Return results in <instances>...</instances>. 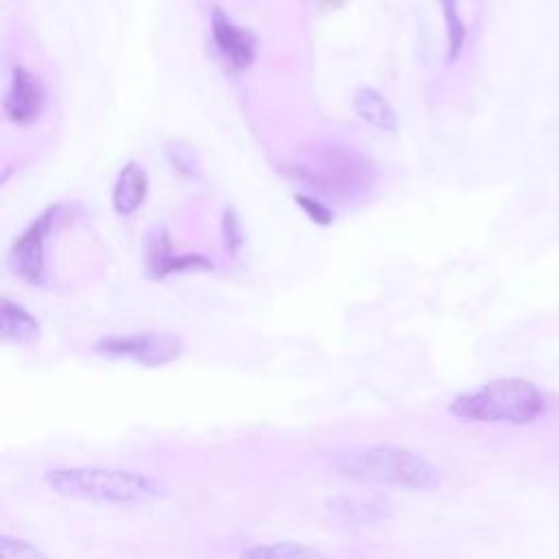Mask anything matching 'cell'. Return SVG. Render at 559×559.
Returning a JSON list of instances; mask_svg holds the SVG:
<instances>
[{
    "mask_svg": "<svg viewBox=\"0 0 559 559\" xmlns=\"http://www.w3.org/2000/svg\"><path fill=\"white\" fill-rule=\"evenodd\" d=\"M148 192V175L138 162H127L116 177L111 190V205L120 216H131L138 212Z\"/></svg>",
    "mask_w": 559,
    "mask_h": 559,
    "instance_id": "obj_10",
    "label": "cell"
},
{
    "mask_svg": "<svg viewBox=\"0 0 559 559\" xmlns=\"http://www.w3.org/2000/svg\"><path fill=\"white\" fill-rule=\"evenodd\" d=\"M46 103V90L37 74L24 66H13L4 90V114L13 124L26 127L39 120Z\"/></svg>",
    "mask_w": 559,
    "mask_h": 559,
    "instance_id": "obj_7",
    "label": "cell"
},
{
    "mask_svg": "<svg viewBox=\"0 0 559 559\" xmlns=\"http://www.w3.org/2000/svg\"><path fill=\"white\" fill-rule=\"evenodd\" d=\"M96 352L114 358H129L146 367H162L183 354V341L170 332H140L127 336H105Z\"/></svg>",
    "mask_w": 559,
    "mask_h": 559,
    "instance_id": "obj_5",
    "label": "cell"
},
{
    "mask_svg": "<svg viewBox=\"0 0 559 559\" xmlns=\"http://www.w3.org/2000/svg\"><path fill=\"white\" fill-rule=\"evenodd\" d=\"M212 39L231 70H247L255 61V37L234 24L218 7L212 13Z\"/></svg>",
    "mask_w": 559,
    "mask_h": 559,
    "instance_id": "obj_9",
    "label": "cell"
},
{
    "mask_svg": "<svg viewBox=\"0 0 559 559\" xmlns=\"http://www.w3.org/2000/svg\"><path fill=\"white\" fill-rule=\"evenodd\" d=\"M223 234H225V245L231 253H236V249L240 247L242 238H240V225H238V218L234 214V210H225V216H223Z\"/></svg>",
    "mask_w": 559,
    "mask_h": 559,
    "instance_id": "obj_19",
    "label": "cell"
},
{
    "mask_svg": "<svg viewBox=\"0 0 559 559\" xmlns=\"http://www.w3.org/2000/svg\"><path fill=\"white\" fill-rule=\"evenodd\" d=\"M295 201L297 205L308 214V218L312 223H319V225H330L334 221V212L323 203V201H317L308 194H295Z\"/></svg>",
    "mask_w": 559,
    "mask_h": 559,
    "instance_id": "obj_18",
    "label": "cell"
},
{
    "mask_svg": "<svg viewBox=\"0 0 559 559\" xmlns=\"http://www.w3.org/2000/svg\"><path fill=\"white\" fill-rule=\"evenodd\" d=\"M166 157H168L170 166L188 179H197L203 170V162H201L199 153L188 142H181V140L168 142L166 144Z\"/></svg>",
    "mask_w": 559,
    "mask_h": 559,
    "instance_id": "obj_15",
    "label": "cell"
},
{
    "mask_svg": "<svg viewBox=\"0 0 559 559\" xmlns=\"http://www.w3.org/2000/svg\"><path fill=\"white\" fill-rule=\"evenodd\" d=\"M0 555L2 559H50L39 548L24 539H15L9 535H2L0 539Z\"/></svg>",
    "mask_w": 559,
    "mask_h": 559,
    "instance_id": "obj_17",
    "label": "cell"
},
{
    "mask_svg": "<svg viewBox=\"0 0 559 559\" xmlns=\"http://www.w3.org/2000/svg\"><path fill=\"white\" fill-rule=\"evenodd\" d=\"M61 212V205L48 207L44 214H39L11 245L9 249V269L22 277L24 282L39 284L44 277V242L46 236L57 221Z\"/></svg>",
    "mask_w": 559,
    "mask_h": 559,
    "instance_id": "obj_6",
    "label": "cell"
},
{
    "mask_svg": "<svg viewBox=\"0 0 559 559\" xmlns=\"http://www.w3.org/2000/svg\"><path fill=\"white\" fill-rule=\"evenodd\" d=\"M240 559H328L317 548L297 544V542H277L266 546H253L242 552Z\"/></svg>",
    "mask_w": 559,
    "mask_h": 559,
    "instance_id": "obj_13",
    "label": "cell"
},
{
    "mask_svg": "<svg viewBox=\"0 0 559 559\" xmlns=\"http://www.w3.org/2000/svg\"><path fill=\"white\" fill-rule=\"evenodd\" d=\"M439 4L443 11V22H445V33H448V59L456 61L463 50L467 28L459 13V0H439Z\"/></svg>",
    "mask_w": 559,
    "mask_h": 559,
    "instance_id": "obj_14",
    "label": "cell"
},
{
    "mask_svg": "<svg viewBox=\"0 0 559 559\" xmlns=\"http://www.w3.org/2000/svg\"><path fill=\"white\" fill-rule=\"evenodd\" d=\"M336 474L362 483L395 485L406 489L430 491L437 489L441 478L437 467L417 452L393 445L356 448L338 454L332 463Z\"/></svg>",
    "mask_w": 559,
    "mask_h": 559,
    "instance_id": "obj_3",
    "label": "cell"
},
{
    "mask_svg": "<svg viewBox=\"0 0 559 559\" xmlns=\"http://www.w3.org/2000/svg\"><path fill=\"white\" fill-rule=\"evenodd\" d=\"M48 487L68 498L114 502V504H146L166 496V485L144 474L107 467H52L46 469Z\"/></svg>",
    "mask_w": 559,
    "mask_h": 559,
    "instance_id": "obj_2",
    "label": "cell"
},
{
    "mask_svg": "<svg viewBox=\"0 0 559 559\" xmlns=\"http://www.w3.org/2000/svg\"><path fill=\"white\" fill-rule=\"evenodd\" d=\"M0 334L7 343L31 345L39 338L41 328H39V321L24 306L11 301L9 297H2Z\"/></svg>",
    "mask_w": 559,
    "mask_h": 559,
    "instance_id": "obj_11",
    "label": "cell"
},
{
    "mask_svg": "<svg viewBox=\"0 0 559 559\" xmlns=\"http://www.w3.org/2000/svg\"><path fill=\"white\" fill-rule=\"evenodd\" d=\"M347 0H323V4L325 7H330V9H338V7H343Z\"/></svg>",
    "mask_w": 559,
    "mask_h": 559,
    "instance_id": "obj_20",
    "label": "cell"
},
{
    "mask_svg": "<svg viewBox=\"0 0 559 559\" xmlns=\"http://www.w3.org/2000/svg\"><path fill=\"white\" fill-rule=\"evenodd\" d=\"M284 173L310 190L341 203L369 194L378 179L371 157L338 142H321L310 146L297 162L286 164Z\"/></svg>",
    "mask_w": 559,
    "mask_h": 559,
    "instance_id": "obj_1",
    "label": "cell"
},
{
    "mask_svg": "<svg viewBox=\"0 0 559 559\" xmlns=\"http://www.w3.org/2000/svg\"><path fill=\"white\" fill-rule=\"evenodd\" d=\"M330 504H334L332 509L338 511L343 518L354 520V522H371V520H380V518L389 515V504L382 498H378L373 502H354V500L343 498V500H334Z\"/></svg>",
    "mask_w": 559,
    "mask_h": 559,
    "instance_id": "obj_16",
    "label": "cell"
},
{
    "mask_svg": "<svg viewBox=\"0 0 559 559\" xmlns=\"http://www.w3.org/2000/svg\"><path fill=\"white\" fill-rule=\"evenodd\" d=\"M352 105L356 109V114L371 127L386 131V133H395L397 131V114L391 107V103L373 87L362 85L354 92Z\"/></svg>",
    "mask_w": 559,
    "mask_h": 559,
    "instance_id": "obj_12",
    "label": "cell"
},
{
    "mask_svg": "<svg viewBox=\"0 0 559 559\" xmlns=\"http://www.w3.org/2000/svg\"><path fill=\"white\" fill-rule=\"evenodd\" d=\"M546 408L542 391L522 378H502L452 400L450 411L467 421L528 424Z\"/></svg>",
    "mask_w": 559,
    "mask_h": 559,
    "instance_id": "obj_4",
    "label": "cell"
},
{
    "mask_svg": "<svg viewBox=\"0 0 559 559\" xmlns=\"http://www.w3.org/2000/svg\"><path fill=\"white\" fill-rule=\"evenodd\" d=\"M144 269H146L148 277L162 280L170 273L212 269V262L199 253L175 255L168 229L164 225H153L144 238Z\"/></svg>",
    "mask_w": 559,
    "mask_h": 559,
    "instance_id": "obj_8",
    "label": "cell"
}]
</instances>
